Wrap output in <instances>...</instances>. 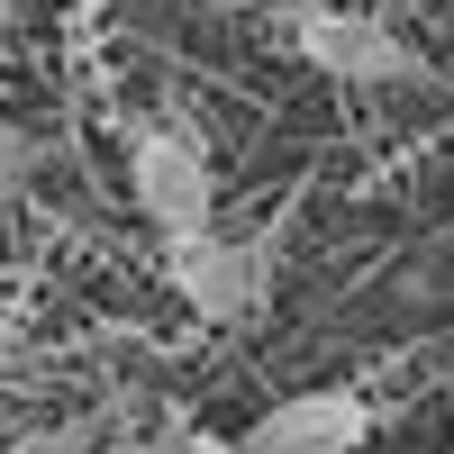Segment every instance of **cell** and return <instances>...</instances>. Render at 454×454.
I'll return each instance as SVG.
<instances>
[{
	"instance_id": "cell-1",
	"label": "cell",
	"mask_w": 454,
	"mask_h": 454,
	"mask_svg": "<svg viewBox=\"0 0 454 454\" xmlns=\"http://www.w3.org/2000/svg\"><path fill=\"white\" fill-rule=\"evenodd\" d=\"M128 182H137V209L164 237H200L218 218V173H209L192 128H137L128 137Z\"/></svg>"
},
{
	"instance_id": "cell-2",
	"label": "cell",
	"mask_w": 454,
	"mask_h": 454,
	"mask_svg": "<svg viewBox=\"0 0 454 454\" xmlns=\"http://www.w3.org/2000/svg\"><path fill=\"white\" fill-rule=\"evenodd\" d=\"M164 263H173V291L192 300L200 318L237 327L263 309V282H273V237L263 246H237L218 237V227H200V237H164Z\"/></svg>"
},
{
	"instance_id": "cell-3",
	"label": "cell",
	"mask_w": 454,
	"mask_h": 454,
	"mask_svg": "<svg viewBox=\"0 0 454 454\" xmlns=\"http://www.w3.org/2000/svg\"><path fill=\"white\" fill-rule=\"evenodd\" d=\"M291 46L309 55L327 82H372V91L419 82V55H409L382 19H364V10H327V0H309V10L291 19Z\"/></svg>"
},
{
	"instance_id": "cell-4",
	"label": "cell",
	"mask_w": 454,
	"mask_h": 454,
	"mask_svg": "<svg viewBox=\"0 0 454 454\" xmlns=\"http://www.w3.org/2000/svg\"><path fill=\"white\" fill-rule=\"evenodd\" d=\"M364 436H372V400L364 391H291L282 409H263L237 445L246 454H355Z\"/></svg>"
},
{
	"instance_id": "cell-5",
	"label": "cell",
	"mask_w": 454,
	"mask_h": 454,
	"mask_svg": "<svg viewBox=\"0 0 454 454\" xmlns=\"http://www.w3.org/2000/svg\"><path fill=\"white\" fill-rule=\"evenodd\" d=\"M0 454H91V436H82V427H36V436L0 445Z\"/></svg>"
},
{
	"instance_id": "cell-6",
	"label": "cell",
	"mask_w": 454,
	"mask_h": 454,
	"mask_svg": "<svg viewBox=\"0 0 454 454\" xmlns=\"http://www.w3.org/2000/svg\"><path fill=\"white\" fill-rule=\"evenodd\" d=\"M27 173H36V145H27L10 119H0V182H27Z\"/></svg>"
},
{
	"instance_id": "cell-7",
	"label": "cell",
	"mask_w": 454,
	"mask_h": 454,
	"mask_svg": "<svg viewBox=\"0 0 454 454\" xmlns=\"http://www.w3.org/2000/svg\"><path fill=\"white\" fill-rule=\"evenodd\" d=\"M164 454H246V445H227V436H209V427H192V419H173V445Z\"/></svg>"
},
{
	"instance_id": "cell-8",
	"label": "cell",
	"mask_w": 454,
	"mask_h": 454,
	"mask_svg": "<svg viewBox=\"0 0 454 454\" xmlns=\"http://www.w3.org/2000/svg\"><path fill=\"white\" fill-rule=\"evenodd\" d=\"M445 137H454V128H445Z\"/></svg>"
}]
</instances>
